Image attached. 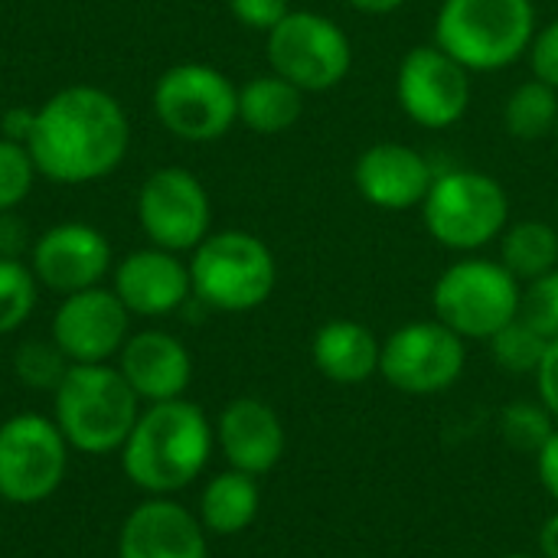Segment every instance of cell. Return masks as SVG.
<instances>
[{
  "instance_id": "cell-32",
  "label": "cell",
  "mask_w": 558,
  "mask_h": 558,
  "mask_svg": "<svg viewBox=\"0 0 558 558\" xmlns=\"http://www.w3.org/2000/svg\"><path fill=\"white\" fill-rule=\"evenodd\" d=\"M530 59V69H533V78L553 85L558 92V16L543 23L533 36V46L526 52Z\"/></svg>"
},
{
  "instance_id": "cell-11",
  "label": "cell",
  "mask_w": 558,
  "mask_h": 558,
  "mask_svg": "<svg viewBox=\"0 0 558 558\" xmlns=\"http://www.w3.org/2000/svg\"><path fill=\"white\" fill-rule=\"evenodd\" d=\"M468 366V340L438 317L409 320L383 340L379 376L405 396H438L458 386Z\"/></svg>"
},
{
  "instance_id": "cell-31",
  "label": "cell",
  "mask_w": 558,
  "mask_h": 558,
  "mask_svg": "<svg viewBox=\"0 0 558 558\" xmlns=\"http://www.w3.org/2000/svg\"><path fill=\"white\" fill-rule=\"evenodd\" d=\"M520 320H526L536 333H543L546 340L558 337V268L523 284V298H520Z\"/></svg>"
},
{
  "instance_id": "cell-14",
  "label": "cell",
  "mask_w": 558,
  "mask_h": 558,
  "mask_svg": "<svg viewBox=\"0 0 558 558\" xmlns=\"http://www.w3.org/2000/svg\"><path fill=\"white\" fill-rule=\"evenodd\" d=\"M131 314L111 288H88L65 294L52 314V343L69 363H108L118 360L128 343Z\"/></svg>"
},
{
  "instance_id": "cell-20",
  "label": "cell",
  "mask_w": 558,
  "mask_h": 558,
  "mask_svg": "<svg viewBox=\"0 0 558 558\" xmlns=\"http://www.w3.org/2000/svg\"><path fill=\"white\" fill-rule=\"evenodd\" d=\"M118 369L134 396L147 405L183 399L193 383V356L186 343L167 330L131 333L118 353Z\"/></svg>"
},
{
  "instance_id": "cell-7",
  "label": "cell",
  "mask_w": 558,
  "mask_h": 558,
  "mask_svg": "<svg viewBox=\"0 0 558 558\" xmlns=\"http://www.w3.org/2000/svg\"><path fill=\"white\" fill-rule=\"evenodd\" d=\"M520 298L523 284L504 268L500 258L464 255L438 275L432 288V311L458 337L490 340L520 317Z\"/></svg>"
},
{
  "instance_id": "cell-22",
  "label": "cell",
  "mask_w": 558,
  "mask_h": 558,
  "mask_svg": "<svg viewBox=\"0 0 558 558\" xmlns=\"http://www.w3.org/2000/svg\"><path fill=\"white\" fill-rule=\"evenodd\" d=\"M262 510V490L258 477L226 468L222 474H213L199 494V523L209 536H239L245 533Z\"/></svg>"
},
{
  "instance_id": "cell-34",
  "label": "cell",
  "mask_w": 558,
  "mask_h": 558,
  "mask_svg": "<svg viewBox=\"0 0 558 558\" xmlns=\"http://www.w3.org/2000/svg\"><path fill=\"white\" fill-rule=\"evenodd\" d=\"M29 248H33V239H29L26 219H20L13 209L10 213H0V258L23 262V255Z\"/></svg>"
},
{
  "instance_id": "cell-30",
  "label": "cell",
  "mask_w": 558,
  "mask_h": 558,
  "mask_svg": "<svg viewBox=\"0 0 558 558\" xmlns=\"http://www.w3.org/2000/svg\"><path fill=\"white\" fill-rule=\"evenodd\" d=\"M36 177H39V170H36L26 144L0 134V213L16 209L33 193Z\"/></svg>"
},
{
  "instance_id": "cell-16",
  "label": "cell",
  "mask_w": 558,
  "mask_h": 558,
  "mask_svg": "<svg viewBox=\"0 0 558 558\" xmlns=\"http://www.w3.org/2000/svg\"><path fill=\"white\" fill-rule=\"evenodd\" d=\"M435 183V167L428 157L399 141L369 144L353 163V186L373 209L405 213L418 209Z\"/></svg>"
},
{
  "instance_id": "cell-15",
  "label": "cell",
  "mask_w": 558,
  "mask_h": 558,
  "mask_svg": "<svg viewBox=\"0 0 558 558\" xmlns=\"http://www.w3.org/2000/svg\"><path fill=\"white\" fill-rule=\"evenodd\" d=\"M29 268L43 288L65 298L105 281L111 271V245L105 232L88 222H59L33 239Z\"/></svg>"
},
{
  "instance_id": "cell-38",
  "label": "cell",
  "mask_w": 558,
  "mask_h": 558,
  "mask_svg": "<svg viewBox=\"0 0 558 558\" xmlns=\"http://www.w3.org/2000/svg\"><path fill=\"white\" fill-rule=\"evenodd\" d=\"M409 0H347V7L366 13V16H389L396 10H402Z\"/></svg>"
},
{
  "instance_id": "cell-36",
  "label": "cell",
  "mask_w": 558,
  "mask_h": 558,
  "mask_svg": "<svg viewBox=\"0 0 558 558\" xmlns=\"http://www.w3.org/2000/svg\"><path fill=\"white\" fill-rule=\"evenodd\" d=\"M536 474H539L543 490L558 504V428L556 435L546 441V448L536 454Z\"/></svg>"
},
{
  "instance_id": "cell-40",
  "label": "cell",
  "mask_w": 558,
  "mask_h": 558,
  "mask_svg": "<svg viewBox=\"0 0 558 558\" xmlns=\"http://www.w3.org/2000/svg\"><path fill=\"white\" fill-rule=\"evenodd\" d=\"M504 558H539V556H533V553H510V556H504Z\"/></svg>"
},
{
  "instance_id": "cell-9",
  "label": "cell",
  "mask_w": 558,
  "mask_h": 558,
  "mask_svg": "<svg viewBox=\"0 0 558 558\" xmlns=\"http://www.w3.org/2000/svg\"><path fill=\"white\" fill-rule=\"evenodd\" d=\"M265 36L271 72L298 85L304 95L337 88L353 69V43L347 29L317 10H291Z\"/></svg>"
},
{
  "instance_id": "cell-13",
  "label": "cell",
  "mask_w": 558,
  "mask_h": 558,
  "mask_svg": "<svg viewBox=\"0 0 558 558\" xmlns=\"http://www.w3.org/2000/svg\"><path fill=\"white\" fill-rule=\"evenodd\" d=\"M137 222L150 245L193 252L213 232V203L203 180L186 167L154 170L137 193Z\"/></svg>"
},
{
  "instance_id": "cell-24",
  "label": "cell",
  "mask_w": 558,
  "mask_h": 558,
  "mask_svg": "<svg viewBox=\"0 0 558 558\" xmlns=\"http://www.w3.org/2000/svg\"><path fill=\"white\" fill-rule=\"evenodd\" d=\"M497 242H500L504 268L520 284H530L558 268V229L553 222H543V219L510 222Z\"/></svg>"
},
{
  "instance_id": "cell-23",
  "label": "cell",
  "mask_w": 558,
  "mask_h": 558,
  "mask_svg": "<svg viewBox=\"0 0 558 558\" xmlns=\"http://www.w3.org/2000/svg\"><path fill=\"white\" fill-rule=\"evenodd\" d=\"M301 114H304V92L275 72L252 75L239 88V121L262 137L291 131L301 121Z\"/></svg>"
},
{
  "instance_id": "cell-33",
  "label": "cell",
  "mask_w": 558,
  "mask_h": 558,
  "mask_svg": "<svg viewBox=\"0 0 558 558\" xmlns=\"http://www.w3.org/2000/svg\"><path fill=\"white\" fill-rule=\"evenodd\" d=\"M229 10L242 26L268 33L291 13V0H229Z\"/></svg>"
},
{
  "instance_id": "cell-19",
  "label": "cell",
  "mask_w": 558,
  "mask_h": 558,
  "mask_svg": "<svg viewBox=\"0 0 558 558\" xmlns=\"http://www.w3.org/2000/svg\"><path fill=\"white\" fill-rule=\"evenodd\" d=\"M216 448L222 451L226 464L262 477L275 471L284 458L288 435L281 415L255 396L232 399L216 418Z\"/></svg>"
},
{
  "instance_id": "cell-26",
  "label": "cell",
  "mask_w": 558,
  "mask_h": 558,
  "mask_svg": "<svg viewBox=\"0 0 558 558\" xmlns=\"http://www.w3.org/2000/svg\"><path fill=\"white\" fill-rule=\"evenodd\" d=\"M556 415L539 399H517V402H510L500 412V435H504V441L513 451L530 454V458H536L546 448V441L556 435Z\"/></svg>"
},
{
  "instance_id": "cell-8",
  "label": "cell",
  "mask_w": 558,
  "mask_h": 558,
  "mask_svg": "<svg viewBox=\"0 0 558 558\" xmlns=\"http://www.w3.org/2000/svg\"><path fill=\"white\" fill-rule=\"evenodd\" d=\"M157 121L186 144H209L239 121V88L226 72L206 62L170 65L154 85Z\"/></svg>"
},
{
  "instance_id": "cell-3",
  "label": "cell",
  "mask_w": 558,
  "mask_h": 558,
  "mask_svg": "<svg viewBox=\"0 0 558 558\" xmlns=\"http://www.w3.org/2000/svg\"><path fill=\"white\" fill-rule=\"evenodd\" d=\"M137 415L141 399L111 363H72L52 392V422L69 448L88 458L121 451Z\"/></svg>"
},
{
  "instance_id": "cell-5",
  "label": "cell",
  "mask_w": 558,
  "mask_h": 558,
  "mask_svg": "<svg viewBox=\"0 0 558 558\" xmlns=\"http://www.w3.org/2000/svg\"><path fill=\"white\" fill-rule=\"evenodd\" d=\"M186 265L193 298L222 314H248L262 307L278 284L275 252L245 229L209 232L193 248V258Z\"/></svg>"
},
{
  "instance_id": "cell-4",
  "label": "cell",
  "mask_w": 558,
  "mask_h": 558,
  "mask_svg": "<svg viewBox=\"0 0 558 558\" xmlns=\"http://www.w3.org/2000/svg\"><path fill=\"white\" fill-rule=\"evenodd\" d=\"M536 29L533 0H441L432 43L468 72H500L530 52Z\"/></svg>"
},
{
  "instance_id": "cell-1",
  "label": "cell",
  "mask_w": 558,
  "mask_h": 558,
  "mask_svg": "<svg viewBox=\"0 0 558 558\" xmlns=\"http://www.w3.org/2000/svg\"><path fill=\"white\" fill-rule=\"evenodd\" d=\"M131 124L121 101L95 85H69L36 108L26 150L52 183H95L121 167Z\"/></svg>"
},
{
  "instance_id": "cell-12",
  "label": "cell",
  "mask_w": 558,
  "mask_h": 558,
  "mask_svg": "<svg viewBox=\"0 0 558 558\" xmlns=\"http://www.w3.org/2000/svg\"><path fill=\"white\" fill-rule=\"evenodd\" d=\"M396 101L412 124L448 131L471 108V72L441 46L418 43L396 69Z\"/></svg>"
},
{
  "instance_id": "cell-35",
  "label": "cell",
  "mask_w": 558,
  "mask_h": 558,
  "mask_svg": "<svg viewBox=\"0 0 558 558\" xmlns=\"http://www.w3.org/2000/svg\"><path fill=\"white\" fill-rule=\"evenodd\" d=\"M536 399L556 415L558 422V337L549 340L546 356L536 369Z\"/></svg>"
},
{
  "instance_id": "cell-18",
  "label": "cell",
  "mask_w": 558,
  "mask_h": 558,
  "mask_svg": "<svg viewBox=\"0 0 558 558\" xmlns=\"http://www.w3.org/2000/svg\"><path fill=\"white\" fill-rule=\"evenodd\" d=\"M111 291L131 317H167L193 298L190 265L167 248H137L114 265Z\"/></svg>"
},
{
  "instance_id": "cell-28",
  "label": "cell",
  "mask_w": 558,
  "mask_h": 558,
  "mask_svg": "<svg viewBox=\"0 0 558 558\" xmlns=\"http://www.w3.org/2000/svg\"><path fill=\"white\" fill-rule=\"evenodd\" d=\"M39 298V281L29 265L0 258V337L20 330Z\"/></svg>"
},
{
  "instance_id": "cell-41",
  "label": "cell",
  "mask_w": 558,
  "mask_h": 558,
  "mask_svg": "<svg viewBox=\"0 0 558 558\" xmlns=\"http://www.w3.org/2000/svg\"><path fill=\"white\" fill-rule=\"evenodd\" d=\"M553 137H556V144H558V121H556V131H553Z\"/></svg>"
},
{
  "instance_id": "cell-6",
  "label": "cell",
  "mask_w": 558,
  "mask_h": 558,
  "mask_svg": "<svg viewBox=\"0 0 558 558\" xmlns=\"http://www.w3.org/2000/svg\"><path fill=\"white\" fill-rule=\"evenodd\" d=\"M428 235L461 255H474L497 242L510 226V196L504 183L484 170H445L418 206Z\"/></svg>"
},
{
  "instance_id": "cell-27",
  "label": "cell",
  "mask_w": 558,
  "mask_h": 558,
  "mask_svg": "<svg viewBox=\"0 0 558 558\" xmlns=\"http://www.w3.org/2000/svg\"><path fill=\"white\" fill-rule=\"evenodd\" d=\"M490 356L494 363L504 369V373H513V376H536L543 356H546V347L549 340L543 333H536L526 320H510L504 330H497L490 340Z\"/></svg>"
},
{
  "instance_id": "cell-21",
  "label": "cell",
  "mask_w": 558,
  "mask_h": 558,
  "mask_svg": "<svg viewBox=\"0 0 558 558\" xmlns=\"http://www.w3.org/2000/svg\"><path fill=\"white\" fill-rule=\"evenodd\" d=\"M383 340L360 320L337 317L314 330L311 363L333 386H363L379 376Z\"/></svg>"
},
{
  "instance_id": "cell-39",
  "label": "cell",
  "mask_w": 558,
  "mask_h": 558,
  "mask_svg": "<svg viewBox=\"0 0 558 558\" xmlns=\"http://www.w3.org/2000/svg\"><path fill=\"white\" fill-rule=\"evenodd\" d=\"M539 558H558V513H553L539 530Z\"/></svg>"
},
{
  "instance_id": "cell-37",
  "label": "cell",
  "mask_w": 558,
  "mask_h": 558,
  "mask_svg": "<svg viewBox=\"0 0 558 558\" xmlns=\"http://www.w3.org/2000/svg\"><path fill=\"white\" fill-rule=\"evenodd\" d=\"M33 121H36V108H23V105L7 108V111H3V118H0L3 137L26 144V137H29V131H33Z\"/></svg>"
},
{
  "instance_id": "cell-17",
  "label": "cell",
  "mask_w": 558,
  "mask_h": 558,
  "mask_svg": "<svg viewBox=\"0 0 558 558\" xmlns=\"http://www.w3.org/2000/svg\"><path fill=\"white\" fill-rule=\"evenodd\" d=\"M118 558H209V536L173 497H147L121 523Z\"/></svg>"
},
{
  "instance_id": "cell-25",
  "label": "cell",
  "mask_w": 558,
  "mask_h": 558,
  "mask_svg": "<svg viewBox=\"0 0 558 558\" xmlns=\"http://www.w3.org/2000/svg\"><path fill=\"white\" fill-rule=\"evenodd\" d=\"M558 121V92L539 78L520 82L504 101V128L517 141L553 137Z\"/></svg>"
},
{
  "instance_id": "cell-29",
  "label": "cell",
  "mask_w": 558,
  "mask_h": 558,
  "mask_svg": "<svg viewBox=\"0 0 558 558\" xmlns=\"http://www.w3.org/2000/svg\"><path fill=\"white\" fill-rule=\"evenodd\" d=\"M69 366L72 363L52 340H26L13 353V376L36 392H56Z\"/></svg>"
},
{
  "instance_id": "cell-2",
  "label": "cell",
  "mask_w": 558,
  "mask_h": 558,
  "mask_svg": "<svg viewBox=\"0 0 558 558\" xmlns=\"http://www.w3.org/2000/svg\"><path fill=\"white\" fill-rule=\"evenodd\" d=\"M216 428L190 399L141 409L121 454L124 477L147 497H173L196 484L213 458Z\"/></svg>"
},
{
  "instance_id": "cell-10",
  "label": "cell",
  "mask_w": 558,
  "mask_h": 558,
  "mask_svg": "<svg viewBox=\"0 0 558 558\" xmlns=\"http://www.w3.org/2000/svg\"><path fill=\"white\" fill-rule=\"evenodd\" d=\"M69 441L39 412L10 415L0 425V497L16 507L49 500L69 471Z\"/></svg>"
}]
</instances>
